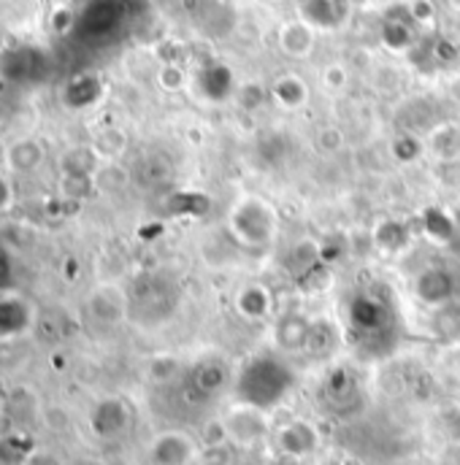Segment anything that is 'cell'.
Returning a JSON list of instances; mask_svg holds the SVG:
<instances>
[{"mask_svg":"<svg viewBox=\"0 0 460 465\" xmlns=\"http://www.w3.org/2000/svg\"><path fill=\"white\" fill-rule=\"evenodd\" d=\"M230 232L241 246H263L276 232V212L260 198H244L230 212Z\"/></svg>","mask_w":460,"mask_h":465,"instance_id":"obj_1","label":"cell"},{"mask_svg":"<svg viewBox=\"0 0 460 465\" xmlns=\"http://www.w3.org/2000/svg\"><path fill=\"white\" fill-rule=\"evenodd\" d=\"M201 447L182 430L160 433L149 447L152 465H198Z\"/></svg>","mask_w":460,"mask_h":465,"instance_id":"obj_2","label":"cell"},{"mask_svg":"<svg viewBox=\"0 0 460 465\" xmlns=\"http://www.w3.org/2000/svg\"><path fill=\"white\" fill-rule=\"evenodd\" d=\"M225 428H228V436L233 441H241V444H255L257 439H263L265 433V420H263V409L257 406H238L230 417H225Z\"/></svg>","mask_w":460,"mask_h":465,"instance_id":"obj_3","label":"cell"},{"mask_svg":"<svg viewBox=\"0 0 460 465\" xmlns=\"http://www.w3.org/2000/svg\"><path fill=\"white\" fill-rule=\"evenodd\" d=\"M87 309H90V314H93V320H98V322H104V325H116V322H122L125 320V295L112 287V284H104V287H98L93 295H90V303H87Z\"/></svg>","mask_w":460,"mask_h":465,"instance_id":"obj_4","label":"cell"},{"mask_svg":"<svg viewBox=\"0 0 460 465\" xmlns=\"http://www.w3.org/2000/svg\"><path fill=\"white\" fill-rule=\"evenodd\" d=\"M44 157H46V152H44L41 141H35V138H16L5 149V165L14 173H33L35 168H41Z\"/></svg>","mask_w":460,"mask_h":465,"instance_id":"obj_5","label":"cell"},{"mask_svg":"<svg viewBox=\"0 0 460 465\" xmlns=\"http://www.w3.org/2000/svg\"><path fill=\"white\" fill-rule=\"evenodd\" d=\"M415 290H417V295H420L423 303L439 306V303H447L450 301V295H453V279L442 268H428V271H423L417 276Z\"/></svg>","mask_w":460,"mask_h":465,"instance_id":"obj_6","label":"cell"},{"mask_svg":"<svg viewBox=\"0 0 460 465\" xmlns=\"http://www.w3.org/2000/svg\"><path fill=\"white\" fill-rule=\"evenodd\" d=\"M90 422H93L95 436L112 439V436H119L127 428V409H125L122 401H101L95 406Z\"/></svg>","mask_w":460,"mask_h":465,"instance_id":"obj_7","label":"cell"},{"mask_svg":"<svg viewBox=\"0 0 460 465\" xmlns=\"http://www.w3.org/2000/svg\"><path fill=\"white\" fill-rule=\"evenodd\" d=\"M30 325V309L19 298H0V339L25 333Z\"/></svg>","mask_w":460,"mask_h":465,"instance_id":"obj_8","label":"cell"},{"mask_svg":"<svg viewBox=\"0 0 460 465\" xmlns=\"http://www.w3.org/2000/svg\"><path fill=\"white\" fill-rule=\"evenodd\" d=\"M63 176H95L98 165V152L90 146H74L60 157Z\"/></svg>","mask_w":460,"mask_h":465,"instance_id":"obj_9","label":"cell"},{"mask_svg":"<svg viewBox=\"0 0 460 465\" xmlns=\"http://www.w3.org/2000/svg\"><path fill=\"white\" fill-rule=\"evenodd\" d=\"M312 333H309V322L304 317H282V322L276 325V341L285 349H304L309 344Z\"/></svg>","mask_w":460,"mask_h":465,"instance_id":"obj_10","label":"cell"},{"mask_svg":"<svg viewBox=\"0 0 460 465\" xmlns=\"http://www.w3.org/2000/svg\"><path fill=\"white\" fill-rule=\"evenodd\" d=\"M336 0H306L304 3V19L306 25H336L342 11L336 8Z\"/></svg>","mask_w":460,"mask_h":465,"instance_id":"obj_11","label":"cell"},{"mask_svg":"<svg viewBox=\"0 0 460 465\" xmlns=\"http://www.w3.org/2000/svg\"><path fill=\"white\" fill-rule=\"evenodd\" d=\"M33 450L35 447L30 441H25L22 436H16V433L0 436V465H25L27 455Z\"/></svg>","mask_w":460,"mask_h":465,"instance_id":"obj_12","label":"cell"},{"mask_svg":"<svg viewBox=\"0 0 460 465\" xmlns=\"http://www.w3.org/2000/svg\"><path fill=\"white\" fill-rule=\"evenodd\" d=\"M268 292L263 287H246L241 295H238V312L246 317V320H260L265 312H268Z\"/></svg>","mask_w":460,"mask_h":465,"instance_id":"obj_13","label":"cell"},{"mask_svg":"<svg viewBox=\"0 0 460 465\" xmlns=\"http://www.w3.org/2000/svg\"><path fill=\"white\" fill-rule=\"evenodd\" d=\"M312 447H315V433L309 430V425H290L287 430H282L285 452L304 455V452H312Z\"/></svg>","mask_w":460,"mask_h":465,"instance_id":"obj_14","label":"cell"},{"mask_svg":"<svg viewBox=\"0 0 460 465\" xmlns=\"http://www.w3.org/2000/svg\"><path fill=\"white\" fill-rule=\"evenodd\" d=\"M282 49L287 54H306L312 49V27L309 25H287L282 30Z\"/></svg>","mask_w":460,"mask_h":465,"instance_id":"obj_15","label":"cell"},{"mask_svg":"<svg viewBox=\"0 0 460 465\" xmlns=\"http://www.w3.org/2000/svg\"><path fill=\"white\" fill-rule=\"evenodd\" d=\"M198 465H233V452L228 444H217V447H201Z\"/></svg>","mask_w":460,"mask_h":465,"instance_id":"obj_16","label":"cell"},{"mask_svg":"<svg viewBox=\"0 0 460 465\" xmlns=\"http://www.w3.org/2000/svg\"><path fill=\"white\" fill-rule=\"evenodd\" d=\"M276 93H279L282 101H287V106H298V104L304 101V87H301L295 79H285V82L276 87Z\"/></svg>","mask_w":460,"mask_h":465,"instance_id":"obj_17","label":"cell"},{"mask_svg":"<svg viewBox=\"0 0 460 465\" xmlns=\"http://www.w3.org/2000/svg\"><path fill=\"white\" fill-rule=\"evenodd\" d=\"M25 465H65V463H63V458H60V455H55L52 450H33V452L27 455Z\"/></svg>","mask_w":460,"mask_h":465,"instance_id":"obj_18","label":"cell"},{"mask_svg":"<svg viewBox=\"0 0 460 465\" xmlns=\"http://www.w3.org/2000/svg\"><path fill=\"white\" fill-rule=\"evenodd\" d=\"M44 422H46L52 430H65V428H68V414H65L63 409H49V411L44 414Z\"/></svg>","mask_w":460,"mask_h":465,"instance_id":"obj_19","label":"cell"},{"mask_svg":"<svg viewBox=\"0 0 460 465\" xmlns=\"http://www.w3.org/2000/svg\"><path fill=\"white\" fill-rule=\"evenodd\" d=\"M11 203H14V190H11V184L0 176V212H8Z\"/></svg>","mask_w":460,"mask_h":465,"instance_id":"obj_20","label":"cell"},{"mask_svg":"<svg viewBox=\"0 0 460 465\" xmlns=\"http://www.w3.org/2000/svg\"><path fill=\"white\" fill-rule=\"evenodd\" d=\"M5 395H8V390H5V384H3V381H0V401H3V398H5Z\"/></svg>","mask_w":460,"mask_h":465,"instance_id":"obj_21","label":"cell"}]
</instances>
